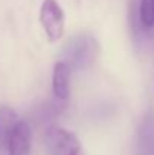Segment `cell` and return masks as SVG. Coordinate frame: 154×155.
<instances>
[{"label": "cell", "mask_w": 154, "mask_h": 155, "mask_svg": "<svg viewBox=\"0 0 154 155\" xmlns=\"http://www.w3.org/2000/svg\"><path fill=\"white\" fill-rule=\"evenodd\" d=\"M39 24L50 42H57L65 33V12L57 0H43L39 6Z\"/></svg>", "instance_id": "1"}, {"label": "cell", "mask_w": 154, "mask_h": 155, "mask_svg": "<svg viewBox=\"0 0 154 155\" xmlns=\"http://www.w3.org/2000/svg\"><path fill=\"white\" fill-rule=\"evenodd\" d=\"M47 148L51 155H85L76 133L60 127H54L47 133Z\"/></svg>", "instance_id": "2"}, {"label": "cell", "mask_w": 154, "mask_h": 155, "mask_svg": "<svg viewBox=\"0 0 154 155\" xmlns=\"http://www.w3.org/2000/svg\"><path fill=\"white\" fill-rule=\"evenodd\" d=\"M6 155H30L32 151V130L27 122L18 120L3 140Z\"/></svg>", "instance_id": "3"}, {"label": "cell", "mask_w": 154, "mask_h": 155, "mask_svg": "<svg viewBox=\"0 0 154 155\" xmlns=\"http://www.w3.org/2000/svg\"><path fill=\"white\" fill-rule=\"evenodd\" d=\"M70 81H71V66L67 60H57L53 66L51 74V89L53 95L59 101H67L70 98Z\"/></svg>", "instance_id": "4"}, {"label": "cell", "mask_w": 154, "mask_h": 155, "mask_svg": "<svg viewBox=\"0 0 154 155\" xmlns=\"http://www.w3.org/2000/svg\"><path fill=\"white\" fill-rule=\"evenodd\" d=\"M94 56H95V44H94V41L91 38L82 36L80 39H77L74 42V48H73V51L70 54V60L73 62L71 65L83 66V65L91 63L94 60Z\"/></svg>", "instance_id": "5"}, {"label": "cell", "mask_w": 154, "mask_h": 155, "mask_svg": "<svg viewBox=\"0 0 154 155\" xmlns=\"http://www.w3.org/2000/svg\"><path fill=\"white\" fill-rule=\"evenodd\" d=\"M139 20L144 27L150 29L154 26V0H141Z\"/></svg>", "instance_id": "6"}]
</instances>
